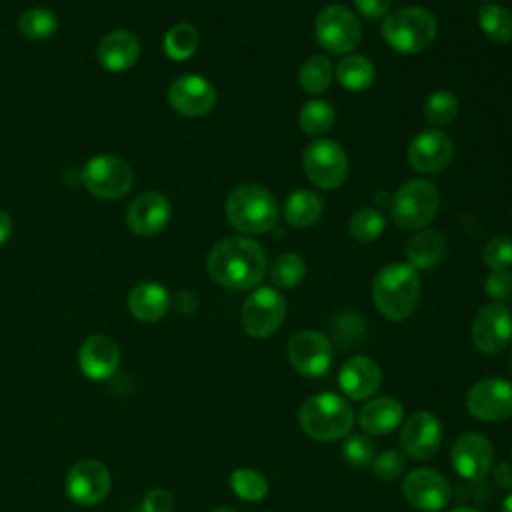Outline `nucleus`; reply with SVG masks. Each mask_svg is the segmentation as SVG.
Segmentation results:
<instances>
[{
    "instance_id": "nucleus-1",
    "label": "nucleus",
    "mask_w": 512,
    "mask_h": 512,
    "mask_svg": "<svg viewBox=\"0 0 512 512\" xmlns=\"http://www.w3.org/2000/svg\"><path fill=\"white\" fill-rule=\"evenodd\" d=\"M208 274L230 290L256 286L266 272V254L258 242L242 236L224 238L208 254Z\"/></svg>"
},
{
    "instance_id": "nucleus-2",
    "label": "nucleus",
    "mask_w": 512,
    "mask_h": 512,
    "mask_svg": "<svg viewBox=\"0 0 512 512\" xmlns=\"http://www.w3.org/2000/svg\"><path fill=\"white\" fill-rule=\"evenodd\" d=\"M372 300L388 320H406L420 300L418 270L404 262H392L378 270L372 282Z\"/></svg>"
},
{
    "instance_id": "nucleus-3",
    "label": "nucleus",
    "mask_w": 512,
    "mask_h": 512,
    "mask_svg": "<svg viewBox=\"0 0 512 512\" xmlns=\"http://www.w3.org/2000/svg\"><path fill=\"white\" fill-rule=\"evenodd\" d=\"M298 422L306 436L318 442H334L352 432L354 410L342 396L320 392L304 400Z\"/></svg>"
},
{
    "instance_id": "nucleus-4",
    "label": "nucleus",
    "mask_w": 512,
    "mask_h": 512,
    "mask_svg": "<svg viewBox=\"0 0 512 512\" xmlns=\"http://www.w3.org/2000/svg\"><path fill=\"white\" fill-rule=\"evenodd\" d=\"M228 222L246 234H262L276 226L278 204L274 196L258 184H240L226 198Z\"/></svg>"
},
{
    "instance_id": "nucleus-5",
    "label": "nucleus",
    "mask_w": 512,
    "mask_h": 512,
    "mask_svg": "<svg viewBox=\"0 0 512 512\" xmlns=\"http://www.w3.org/2000/svg\"><path fill=\"white\" fill-rule=\"evenodd\" d=\"M438 24L430 10L422 6H406L386 14L382 36L388 46L402 54L424 50L436 36Z\"/></svg>"
},
{
    "instance_id": "nucleus-6",
    "label": "nucleus",
    "mask_w": 512,
    "mask_h": 512,
    "mask_svg": "<svg viewBox=\"0 0 512 512\" xmlns=\"http://www.w3.org/2000/svg\"><path fill=\"white\" fill-rule=\"evenodd\" d=\"M440 196L432 182L416 178L402 184L390 204L392 220L406 230H420L438 212Z\"/></svg>"
},
{
    "instance_id": "nucleus-7",
    "label": "nucleus",
    "mask_w": 512,
    "mask_h": 512,
    "mask_svg": "<svg viewBox=\"0 0 512 512\" xmlns=\"http://www.w3.org/2000/svg\"><path fill=\"white\" fill-rule=\"evenodd\" d=\"M316 40L330 54H348L362 40V26L352 10L342 4L324 6L316 16Z\"/></svg>"
},
{
    "instance_id": "nucleus-8",
    "label": "nucleus",
    "mask_w": 512,
    "mask_h": 512,
    "mask_svg": "<svg viewBox=\"0 0 512 512\" xmlns=\"http://www.w3.org/2000/svg\"><path fill=\"white\" fill-rule=\"evenodd\" d=\"M302 164L308 180L322 190H334L342 186L348 176V156L344 148L334 140L320 138L310 142L304 148Z\"/></svg>"
},
{
    "instance_id": "nucleus-9",
    "label": "nucleus",
    "mask_w": 512,
    "mask_h": 512,
    "mask_svg": "<svg viewBox=\"0 0 512 512\" xmlns=\"http://www.w3.org/2000/svg\"><path fill=\"white\" fill-rule=\"evenodd\" d=\"M286 316V300L284 296L270 286L254 290L242 306L240 322L248 336L252 338H268L272 336L284 322Z\"/></svg>"
},
{
    "instance_id": "nucleus-10",
    "label": "nucleus",
    "mask_w": 512,
    "mask_h": 512,
    "mask_svg": "<svg viewBox=\"0 0 512 512\" xmlns=\"http://www.w3.org/2000/svg\"><path fill=\"white\" fill-rule=\"evenodd\" d=\"M468 412L482 422H500L512 416V382L504 378H482L466 392Z\"/></svg>"
},
{
    "instance_id": "nucleus-11",
    "label": "nucleus",
    "mask_w": 512,
    "mask_h": 512,
    "mask_svg": "<svg viewBox=\"0 0 512 512\" xmlns=\"http://www.w3.org/2000/svg\"><path fill=\"white\" fill-rule=\"evenodd\" d=\"M512 340V312L502 302L482 306L472 322V342L478 352L496 356Z\"/></svg>"
},
{
    "instance_id": "nucleus-12",
    "label": "nucleus",
    "mask_w": 512,
    "mask_h": 512,
    "mask_svg": "<svg viewBox=\"0 0 512 512\" xmlns=\"http://www.w3.org/2000/svg\"><path fill=\"white\" fill-rule=\"evenodd\" d=\"M402 496L420 512H438L448 504L452 488L440 472L432 468H414L402 478Z\"/></svg>"
},
{
    "instance_id": "nucleus-13",
    "label": "nucleus",
    "mask_w": 512,
    "mask_h": 512,
    "mask_svg": "<svg viewBox=\"0 0 512 512\" xmlns=\"http://www.w3.org/2000/svg\"><path fill=\"white\" fill-rule=\"evenodd\" d=\"M82 182L98 198L114 200L130 190L132 170L116 156H96L84 166Z\"/></svg>"
},
{
    "instance_id": "nucleus-14",
    "label": "nucleus",
    "mask_w": 512,
    "mask_h": 512,
    "mask_svg": "<svg viewBox=\"0 0 512 512\" xmlns=\"http://www.w3.org/2000/svg\"><path fill=\"white\" fill-rule=\"evenodd\" d=\"M442 442V424L430 410L412 412L400 428V452L412 460H424L438 452Z\"/></svg>"
},
{
    "instance_id": "nucleus-15",
    "label": "nucleus",
    "mask_w": 512,
    "mask_h": 512,
    "mask_svg": "<svg viewBox=\"0 0 512 512\" xmlns=\"http://www.w3.org/2000/svg\"><path fill=\"white\" fill-rule=\"evenodd\" d=\"M288 360L298 374L318 378L332 364V344L318 330H300L288 342Z\"/></svg>"
},
{
    "instance_id": "nucleus-16",
    "label": "nucleus",
    "mask_w": 512,
    "mask_h": 512,
    "mask_svg": "<svg viewBox=\"0 0 512 512\" xmlns=\"http://www.w3.org/2000/svg\"><path fill=\"white\" fill-rule=\"evenodd\" d=\"M494 462L492 442L478 432L460 434L450 448V464L454 472L464 478L478 482L482 480Z\"/></svg>"
},
{
    "instance_id": "nucleus-17",
    "label": "nucleus",
    "mask_w": 512,
    "mask_h": 512,
    "mask_svg": "<svg viewBox=\"0 0 512 512\" xmlns=\"http://www.w3.org/2000/svg\"><path fill=\"white\" fill-rule=\"evenodd\" d=\"M112 488V476L100 460H80L66 474V492L80 506L102 502Z\"/></svg>"
},
{
    "instance_id": "nucleus-18",
    "label": "nucleus",
    "mask_w": 512,
    "mask_h": 512,
    "mask_svg": "<svg viewBox=\"0 0 512 512\" xmlns=\"http://www.w3.org/2000/svg\"><path fill=\"white\" fill-rule=\"evenodd\" d=\"M454 156V144L442 130H422L408 146V162L422 174L442 172Z\"/></svg>"
},
{
    "instance_id": "nucleus-19",
    "label": "nucleus",
    "mask_w": 512,
    "mask_h": 512,
    "mask_svg": "<svg viewBox=\"0 0 512 512\" xmlns=\"http://www.w3.org/2000/svg\"><path fill=\"white\" fill-rule=\"evenodd\" d=\"M168 100L172 108L184 116H204L216 104V90L202 76H180L170 84Z\"/></svg>"
},
{
    "instance_id": "nucleus-20",
    "label": "nucleus",
    "mask_w": 512,
    "mask_h": 512,
    "mask_svg": "<svg viewBox=\"0 0 512 512\" xmlns=\"http://www.w3.org/2000/svg\"><path fill=\"white\" fill-rule=\"evenodd\" d=\"M382 384V370L376 360L356 354L348 358L338 372V386L350 400L372 398Z\"/></svg>"
},
{
    "instance_id": "nucleus-21",
    "label": "nucleus",
    "mask_w": 512,
    "mask_h": 512,
    "mask_svg": "<svg viewBox=\"0 0 512 512\" xmlns=\"http://www.w3.org/2000/svg\"><path fill=\"white\" fill-rule=\"evenodd\" d=\"M170 202L160 192H144L136 196L126 210V224L138 236L158 234L170 220Z\"/></svg>"
},
{
    "instance_id": "nucleus-22",
    "label": "nucleus",
    "mask_w": 512,
    "mask_h": 512,
    "mask_svg": "<svg viewBox=\"0 0 512 512\" xmlns=\"http://www.w3.org/2000/svg\"><path fill=\"white\" fill-rule=\"evenodd\" d=\"M120 364L118 344L104 334H94L86 338L78 350V366L82 374L90 380L110 378Z\"/></svg>"
},
{
    "instance_id": "nucleus-23",
    "label": "nucleus",
    "mask_w": 512,
    "mask_h": 512,
    "mask_svg": "<svg viewBox=\"0 0 512 512\" xmlns=\"http://www.w3.org/2000/svg\"><path fill=\"white\" fill-rule=\"evenodd\" d=\"M404 420V406L392 396H372L364 402L358 414L360 428L372 436H386L394 432Z\"/></svg>"
},
{
    "instance_id": "nucleus-24",
    "label": "nucleus",
    "mask_w": 512,
    "mask_h": 512,
    "mask_svg": "<svg viewBox=\"0 0 512 512\" xmlns=\"http://www.w3.org/2000/svg\"><path fill=\"white\" fill-rule=\"evenodd\" d=\"M140 56V40L128 30H114L98 44V60L110 72H122L136 64Z\"/></svg>"
},
{
    "instance_id": "nucleus-25",
    "label": "nucleus",
    "mask_w": 512,
    "mask_h": 512,
    "mask_svg": "<svg viewBox=\"0 0 512 512\" xmlns=\"http://www.w3.org/2000/svg\"><path fill=\"white\" fill-rule=\"evenodd\" d=\"M128 308L140 322H156L164 318L170 308V294L156 282L138 284L128 296Z\"/></svg>"
},
{
    "instance_id": "nucleus-26",
    "label": "nucleus",
    "mask_w": 512,
    "mask_h": 512,
    "mask_svg": "<svg viewBox=\"0 0 512 512\" xmlns=\"http://www.w3.org/2000/svg\"><path fill=\"white\" fill-rule=\"evenodd\" d=\"M446 248V238L438 230H422L406 246L408 264L416 270H432L444 260Z\"/></svg>"
},
{
    "instance_id": "nucleus-27",
    "label": "nucleus",
    "mask_w": 512,
    "mask_h": 512,
    "mask_svg": "<svg viewBox=\"0 0 512 512\" xmlns=\"http://www.w3.org/2000/svg\"><path fill=\"white\" fill-rule=\"evenodd\" d=\"M322 212L324 202L312 190H296L284 202V218L294 228H308L316 224Z\"/></svg>"
},
{
    "instance_id": "nucleus-28",
    "label": "nucleus",
    "mask_w": 512,
    "mask_h": 512,
    "mask_svg": "<svg viewBox=\"0 0 512 512\" xmlns=\"http://www.w3.org/2000/svg\"><path fill=\"white\" fill-rule=\"evenodd\" d=\"M336 78L346 90L362 92L372 86L376 78V70L368 58L360 54H348L338 62Z\"/></svg>"
},
{
    "instance_id": "nucleus-29",
    "label": "nucleus",
    "mask_w": 512,
    "mask_h": 512,
    "mask_svg": "<svg viewBox=\"0 0 512 512\" xmlns=\"http://www.w3.org/2000/svg\"><path fill=\"white\" fill-rule=\"evenodd\" d=\"M478 24L492 42L506 44L512 40V12L498 4L480 6Z\"/></svg>"
},
{
    "instance_id": "nucleus-30",
    "label": "nucleus",
    "mask_w": 512,
    "mask_h": 512,
    "mask_svg": "<svg viewBox=\"0 0 512 512\" xmlns=\"http://www.w3.org/2000/svg\"><path fill=\"white\" fill-rule=\"evenodd\" d=\"M336 112L328 100H310L300 110V128L308 136H320L334 126Z\"/></svg>"
},
{
    "instance_id": "nucleus-31",
    "label": "nucleus",
    "mask_w": 512,
    "mask_h": 512,
    "mask_svg": "<svg viewBox=\"0 0 512 512\" xmlns=\"http://www.w3.org/2000/svg\"><path fill=\"white\" fill-rule=\"evenodd\" d=\"M230 488L244 502H260L268 494V482L264 474L252 468H236L230 474Z\"/></svg>"
},
{
    "instance_id": "nucleus-32",
    "label": "nucleus",
    "mask_w": 512,
    "mask_h": 512,
    "mask_svg": "<svg viewBox=\"0 0 512 512\" xmlns=\"http://www.w3.org/2000/svg\"><path fill=\"white\" fill-rule=\"evenodd\" d=\"M20 32L30 40H46L50 38L58 28V18L52 10L44 6H36L26 10L18 20Z\"/></svg>"
},
{
    "instance_id": "nucleus-33",
    "label": "nucleus",
    "mask_w": 512,
    "mask_h": 512,
    "mask_svg": "<svg viewBox=\"0 0 512 512\" xmlns=\"http://www.w3.org/2000/svg\"><path fill=\"white\" fill-rule=\"evenodd\" d=\"M332 74H334V70H332L330 60L326 56L318 54V56H310L302 64V68L298 72V82L306 92L320 94L330 86Z\"/></svg>"
},
{
    "instance_id": "nucleus-34",
    "label": "nucleus",
    "mask_w": 512,
    "mask_h": 512,
    "mask_svg": "<svg viewBox=\"0 0 512 512\" xmlns=\"http://www.w3.org/2000/svg\"><path fill=\"white\" fill-rule=\"evenodd\" d=\"M198 48V32L192 24L180 22L164 36V50L172 60H188Z\"/></svg>"
},
{
    "instance_id": "nucleus-35",
    "label": "nucleus",
    "mask_w": 512,
    "mask_h": 512,
    "mask_svg": "<svg viewBox=\"0 0 512 512\" xmlns=\"http://www.w3.org/2000/svg\"><path fill=\"white\" fill-rule=\"evenodd\" d=\"M304 276H306V264L294 252L278 256L270 268V278L278 288H294L304 280Z\"/></svg>"
},
{
    "instance_id": "nucleus-36",
    "label": "nucleus",
    "mask_w": 512,
    "mask_h": 512,
    "mask_svg": "<svg viewBox=\"0 0 512 512\" xmlns=\"http://www.w3.org/2000/svg\"><path fill=\"white\" fill-rule=\"evenodd\" d=\"M384 216L374 210V208H362V210H356L352 216H350V222H348V230L352 234L354 240L358 242H372L376 240L382 232H384Z\"/></svg>"
},
{
    "instance_id": "nucleus-37",
    "label": "nucleus",
    "mask_w": 512,
    "mask_h": 512,
    "mask_svg": "<svg viewBox=\"0 0 512 512\" xmlns=\"http://www.w3.org/2000/svg\"><path fill=\"white\" fill-rule=\"evenodd\" d=\"M458 114V98L452 92L438 90L430 94V98L424 104V116L430 124L444 126L450 124Z\"/></svg>"
},
{
    "instance_id": "nucleus-38",
    "label": "nucleus",
    "mask_w": 512,
    "mask_h": 512,
    "mask_svg": "<svg viewBox=\"0 0 512 512\" xmlns=\"http://www.w3.org/2000/svg\"><path fill=\"white\" fill-rule=\"evenodd\" d=\"M376 456V446L366 434H348L342 442V458L352 468H368L372 466Z\"/></svg>"
},
{
    "instance_id": "nucleus-39",
    "label": "nucleus",
    "mask_w": 512,
    "mask_h": 512,
    "mask_svg": "<svg viewBox=\"0 0 512 512\" xmlns=\"http://www.w3.org/2000/svg\"><path fill=\"white\" fill-rule=\"evenodd\" d=\"M406 468V456L400 450L388 448L382 450L374 456L372 462V472L382 480V482H394L404 474Z\"/></svg>"
},
{
    "instance_id": "nucleus-40",
    "label": "nucleus",
    "mask_w": 512,
    "mask_h": 512,
    "mask_svg": "<svg viewBox=\"0 0 512 512\" xmlns=\"http://www.w3.org/2000/svg\"><path fill=\"white\" fill-rule=\"evenodd\" d=\"M486 266L492 270L510 268L512 266V238L510 236H496L492 238L482 252Z\"/></svg>"
},
{
    "instance_id": "nucleus-41",
    "label": "nucleus",
    "mask_w": 512,
    "mask_h": 512,
    "mask_svg": "<svg viewBox=\"0 0 512 512\" xmlns=\"http://www.w3.org/2000/svg\"><path fill=\"white\" fill-rule=\"evenodd\" d=\"M484 290L496 302L506 300L508 296H512V272L508 268L492 270L484 280Z\"/></svg>"
},
{
    "instance_id": "nucleus-42",
    "label": "nucleus",
    "mask_w": 512,
    "mask_h": 512,
    "mask_svg": "<svg viewBox=\"0 0 512 512\" xmlns=\"http://www.w3.org/2000/svg\"><path fill=\"white\" fill-rule=\"evenodd\" d=\"M174 498L164 488H152L142 500V512H172Z\"/></svg>"
},
{
    "instance_id": "nucleus-43",
    "label": "nucleus",
    "mask_w": 512,
    "mask_h": 512,
    "mask_svg": "<svg viewBox=\"0 0 512 512\" xmlns=\"http://www.w3.org/2000/svg\"><path fill=\"white\" fill-rule=\"evenodd\" d=\"M354 6L368 20H376V18H382L388 14L392 0H354Z\"/></svg>"
},
{
    "instance_id": "nucleus-44",
    "label": "nucleus",
    "mask_w": 512,
    "mask_h": 512,
    "mask_svg": "<svg viewBox=\"0 0 512 512\" xmlns=\"http://www.w3.org/2000/svg\"><path fill=\"white\" fill-rule=\"evenodd\" d=\"M492 478L496 482V486L504 488V490H512V462H502L494 468Z\"/></svg>"
},
{
    "instance_id": "nucleus-45",
    "label": "nucleus",
    "mask_w": 512,
    "mask_h": 512,
    "mask_svg": "<svg viewBox=\"0 0 512 512\" xmlns=\"http://www.w3.org/2000/svg\"><path fill=\"white\" fill-rule=\"evenodd\" d=\"M10 232H12V220H10V216L6 212L0 210V246L8 240Z\"/></svg>"
},
{
    "instance_id": "nucleus-46",
    "label": "nucleus",
    "mask_w": 512,
    "mask_h": 512,
    "mask_svg": "<svg viewBox=\"0 0 512 512\" xmlns=\"http://www.w3.org/2000/svg\"><path fill=\"white\" fill-rule=\"evenodd\" d=\"M502 512H512V492L502 500Z\"/></svg>"
},
{
    "instance_id": "nucleus-47",
    "label": "nucleus",
    "mask_w": 512,
    "mask_h": 512,
    "mask_svg": "<svg viewBox=\"0 0 512 512\" xmlns=\"http://www.w3.org/2000/svg\"><path fill=\"white\" fill-rule=\"evenodd\" d=\"M450 512H480L478 508H472V506H456V508H452Z\"/></svg>"
},
{
    "instance_id": "nucleus-48",
    "label": "nucleus",
    "mask_w": 512,
    "mask_h": 512,
    "mask_svg": "<svg viewBox=\"0 0 512 512\" xmlns=\"http://www.w3.org/2000/svg\"><path fill=\"white\" fill-rule=\"evenodd\" d=\"M212 512H236V510H232V508H216Z\"/></svg>"
},
{
    "instance_id": "nucleus-49",
    "label": "nucleus",
    "mask_w": 512,
    "mask_h": 512,
    "mask_svg": "<svg viewBox=\"0 0 512 512\" xmlns=\"http://www.w3.org/2000/svg\"><path fill=\"white\" fill-rule=\"evenodd\" d=\"M510 366H512V354H510Z\"/></svg>"
},
{
    "instance_id": "nucleus-50",
    "label": "nucleus",
    "mask_w": 512,
    "mask_h": 512,
    "mask_svg": "<svg viewBox=\"0 0 512 512\" xmlns=\"http://www.w3.org/2000/svg\"><path fill=\"white\" fill-rule=\"evenodd\" d=\"M510 454H512V448H510Z\"/></svg>"
}]
</instances>
